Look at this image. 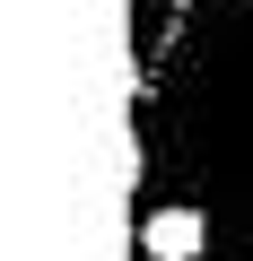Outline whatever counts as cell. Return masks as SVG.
<instances>
[{"instance_id":"3","label":"cell","mask_w":253,"mask_h":261,"mask_svg":"<svg viewBox=\"0 0 253 261\" xmlns=\"http://www.w3.org/2000/svg\"><path fill=\"white\" fill-rule=\"evenodd\" d=\"M131 9H157V0H131Z\"/></svg>"},{"instance_id":"2","label":"cell","mask_w":253,"mask_h":261,"mask_svg":"<svg viewBox=\"0 0 253 261\" xmlns=\"http://www.w3.org/2000/svg\"><path fill=\"white\" fill-rule=\"evenodd\" d=\"M131 244H140V261H201V252H218V235H210V218L192 200H140L131 209Z\"/></svg>"},{"instance_id":"1","label":"cell","mask_w":253,"mask_h":261,"mask_svg":"<svg viewBox=\"0 0 253 261\" xmlns=\"http://www.w3.org/2000/svg\"><path fill=\"white\" fill-rule=\"evenodd\" d=\"M192 200L253 261V0H166L131 35V209Z\"/></svg>"}]
</instances>
